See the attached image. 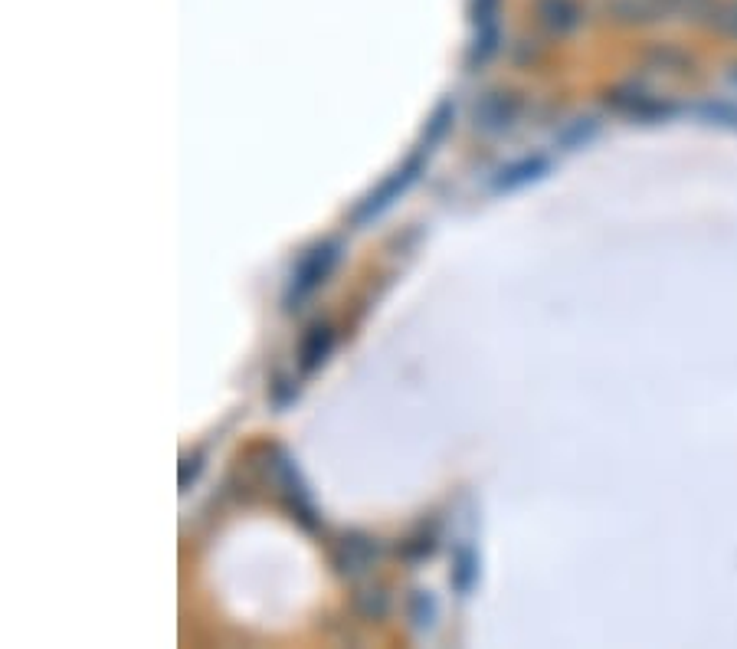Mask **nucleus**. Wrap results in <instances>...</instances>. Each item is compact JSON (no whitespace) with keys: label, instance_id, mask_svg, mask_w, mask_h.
I'll return each mask as SVG.
<instances>
[{"label":"nucleus","instance_id":"obj_8","mask_svg":"<svg viewBox=\"0 0 737 649\" xmlns=\"http://www.w3.org/2000/svg\"><path fill=\"white\" fill-rule=\"evenodd\" d=\"M472 581H475V554L469 548H462L459 561H456V587L466 594V590L472 587Z\"/></svg>","mask_w":737,"mask_h":649},{"label":"nucleus","instance_id":"obj_4","mask_svg":"<svg viewBox=\"0 0 737 649\" xmlns=\"http://www.w3.org/2000/svg\"><path fill=\"white\" fill-rule=\"evenodd\" d=\"M331 348H335V335H331V328L315 325L312 332H308V338L302 341V371L312 374V371L322 368V364L328 361Z\"/></svg>","mask_w":737,"mask_h":649},{"label":"nucleus","instance_id":"obj_7","mask_svg":"<svg viewBox=\"0 0 737 649\" xmlns=\"http://www.w3.org/2000/svg\"><path fill=\"white\" fill-rule=\"evenodd\" d=\"M449 122H453V102H443L433 112L430 122H426V135H423V151H426V155H430L439 141H443V135L449 132Z\"/></svg>","mask_w":737,"mask_h":649},{"label":"nucleus","instance_id":"obj_1","mask_svg":"<svg viewBox=\"0 0 737 649\" xmlns=\"http://www.w3.org/2000/svg\"><path fill=\"white\" fill-rule=\"evenodd\" d=\"M338 253H341L338 243L315 246V250L308 253L299 266H295L289 295H285V305H289V309H299V305L308 299V295H312L331 276V269H335V263H338Z\"/></svg>","mask_w":737,"mask_h":649},{"label":"nucleus","instance_id":"obj_3","mask_svg":"<svg viewBox=\"0 0 737 649\" xmlns=\"http://www.w3.org/2000/svg\"><path fill=\"white\" fill-rule=\"evenodd\" d=\"M276 472H279V482L285 486V495H289V502H292V509H295V515L302 518V522L312 528L315 525V509H312V499H308V492H305V482L299 479V469L292 466V459L285 456V453H279V463H276Z\"/></svg>","mask_w":737,"mask_h":649},{"label":"nucleus","instance_id":"obj_2","mask_svg":"<svg viewBox=\"0 0 737 649\" xmlns=\"http://www.w3.org/2000/svg\"><path fill=\"white\" fill-rule=\"evenodd\" d=\"M420 171H423V155H416V158H410L407 168L397 171L394 177H390V181L380 184V191H377V194H371V197L364 200V207L358 210V214H354V220H358V223H367V220L380 217L390 204H394V200H400V194H407V187L416 181V177H420Z\"/></svg>","mask_w":737,"mask_h":649},{"label":"nucleus","instance_id":"obj_5","mask_svg":"<svg viewBox=\"0 0 737 649\" xmlns=\"http://www.w3.org/2000/svg\"><path fill=\"white\" fill-rule=\"evenodd\" d=\"M511 118H515V109H511V102L505 96L482 99V105L475 109V125L485 128V132H505Z\"/></svg>","mask_w":737,"mask_h":649},{"label":"nucleus","instance_id":"obj_6","mask_svg":"<svg viewBox=\"0 0 737 649\" xmlns=\"http://www.w3.org/2000/svg\"><path fill=\"white\" fill-rule=\"evenodd\" d=\"M541 171H544V161H538V158H534V161H521V164H515V168H508V171L498 174L495 191H515V187L534 181V177H541Z\"/></svg>","mask_w":737,"mask_h":649}]
</instances>
